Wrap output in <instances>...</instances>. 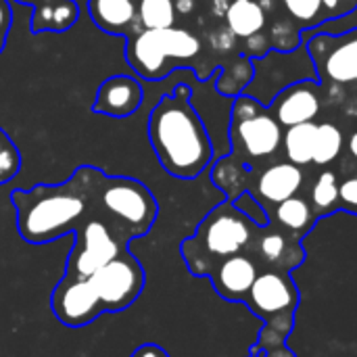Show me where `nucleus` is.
<instances>
[{"label":"nucleus","instance_id":"nucleus-1","mask_svg":"<svg viewBox=\"0 0 357 357\" xmlns=\"http://www.w3.org/2000/svg\"><path fill=\"white\" fill-rule=\"evenodd\" d=\"M96 167L84 165L63 184H38L27 190H13L10 203L17 213V230L29 245H46L77 226L92 213V186Z\"/></svg>","mask_w":357,"mask_h":357},{"label":"nucleus","instance_id":"nucleus-2","mask_svg":"<svg viewBox=\"0 0 357 357\" xmlns=\"http://www.w3.org/2000/svg\"><path fill=\"white\" fill-rule=\"evenodd\" d=\"M149 140L161 167L178 180H195L213 159L209 132L190 102V88L176 86L149 115Z\"/></svg>","mask_w":357,"mask_h":357},{"label":"nucleus","instance_id":"nucleus-3","mask_svg":"<svg viewBox=\"0 0 357 357\" xmlns=\"http://www.w3.org/2000/svg\"><path fill=\"white\" fill-rule=\"evenodd\" d=\"M257 230L259 226L238 211L232 201H224L201 220L192 236L182 241L180 255L192 276L207 278L220 261L247 253Z\"/></svg>","mask_w":357,"mask_h":357},{"label":"nucleus","instance_id":"nucleus-4","mask_svg":"<svg viewBox=\"0 0 357 357\" xmlns=\"http://www.w3.org/2000/svg\"><path fill=\"white\" fill-rule=\"evenodd\" d=\"M92 211L130 245L132 238H140L153 228L159 205L140 180L107 176L98 169L92 186Z\"/></svg>","mask_w":357,"mask_h":357},{"label":"nucleus","instance_id":"nucleus-5","mask_svg":"<svg viewBox=\"0 0 357 357\" xmlns=\"http://www.w3.org/2000/svg\"><path fill=\"white\" fill-rule=\"evenodd\" d=\"M301 301V293L289 272L261 270L255 278L245 303L264 320V328L251 354H266L287 343L295 328V314Z\"/></svg>","mask_w":357,"mask_h":357},{"label":"nucleus","instance_id":"nucleus-6","mask_svg":"<svg viewBox=\"0 0 357 357\" xmlns=\"http://www.w3.org/2000/svg\"><path fill=\"white\" fill-rule=\"evenodd\" d=\"M201 52V40L182 27L138 29L128 36L126 59L144 79H163L174 61H190Z\"/></svg>","mask_w":357,"mask_h":357},{"label":"nucleus","instance_id":"nucleus-7","mask_svg":"<svg viewBox=\"0 0 357 357\" xmlns=\"http://www.w3.org/2000/svg\"><path fill=\"white\" fill-rule=\"evenodd\" d=\"M282 126L257 98L238 94L232 107L230 140L234 157L251 167L255 161L272 157L282 144Z\"/></svg>","mask_w":357,"mask_h":357},{"label":"nucleus","instance_id":"nucleus-8","mask_svg":"<svg viewBox=\"0 0 357 357\" xmlns=\"http://www.w3.org/2000/svg\"><path fill=\"white\" fill-rule=\"evenodd\" d=\"M73 236V249L65 266L67 276L90 278L119 253L128 251V243L94 211L77 226Z\"/></svg>","mask_w":357,"mask_h":357},{"label":"nucleus","instance_id":"nucleus-9","mask_svg":"<svg viewBox=\"0 0 357 357\" xmlns=\"http://www.w3.org/2000/svg\"><path fill=\"white\" fill-rule=\"evenodd\" d=\"M90 280L98 293L102 312L119 314L140 297L146 276L138 257L130 251H123L102 266L94 276H90Z\"/></svg>","mask_w":357,"mask_h":357},{"label":"nucleus","instance_id":"nucleus-10","mask_svg":"<svg viewBox=\"0 0 357 357\" xmlns=\"http://www.w3.org/2000/svg\"><path fill=\"white\" fill-rule=\"evenodd\" d=\"M305 46L320 82H357V29L341 36L318 33Z\"/></svg>","mask_w":357,"mask_h":357},{"label":"nucleus","instance_id":"nucleus-11","mask_svg":"<svg viewBox=\"0 0 357 357\" xmlns=\"http://www.w3.org/2000/svg\"><path fill=\"white\" fill-rule=\"evenodd\" d=\"M52 314L67 328H82L94 322L102 312L98 293L90 278L63 276L50 297Z\"/></svg>","mask_w":357,"mask_h":357},{"label":"nucleus","instance_id":"nucleus-12","mask_svg":"<svg viewBox=\"0 0 357 357\" xmlns=\"http://www.w3.org/2000/svg\"><path fill=\"white\" fill-rule=\"evenodd\" d=\"M247 253L259 264L261 270H280L289 274L305 261V249L301 241L289 236L272 224L257 230Z\"/></svg>","mask_w":357,"mask_h":357},{"label":"nucleus","instance_id":"nucleus-13","mask_svg":"<svg viewBox=\"0 0 357 357\" xmlns=\"http://www.w3.org/2000/svg\"><path fill=\"white\" fill-rule=\"evenodd\" d=\"M270 105H272V115L284 128L314 121L322 107L316 79H299L289 84L274 96Z\"/></svg>","mask_w":357,"mask_h":357},{"label":"nucleus","instance_id":"nucleus-14","mask_svg":"<svg viewBox=\"0 0 357 357\" xmlns=\"http://www.w3.org/2000/svg\"><path fill=\"white\" fill-rule=\"evenodd\" d=\"M259 272H261L259 264L249 253H238L220 261L207 278L211 280L215 293L222 299L245 303Z\"/></svg>","mask_w":357,"mask_h":357},{"label":"nucleus","instance_id":"nucleus-15","mask_svg":"<svg viewBox=\"0 0 357 357\" xmlns=\"http://www.w3.org/2000/svg\"><path fill=\"white\" fill-rule=\"evenodd\" d=\"M305 182V174L299 165L291 163V161H282V163H272L268 165L253 182V186L249 188V192L266 207L272 209L274 205L299 195V190L303 188Z\"/></svg>","mask_w":357,"mask_h":357},{"label":"nucleus","instance_id":"nucleus-16","mask_svg":"<svg viewBox=\"0 0 357 357\" xmlns=\"http://www.w3.org/2000/svg\"><path fill=\"white\" fill-rule=\"evenodd\" d=\"M142 98H144L142 84L136 77L111 75L98 86L92 102V111L107 117L126 119L140 109Z\"/></svg>","mask_w":357,"mask_h":357},{"label":"nucleus","instance_id":"nucleus-17","mask_svg":"<svg viewBox=\"0 0 357 357\" xmlns=\"http://www.w3.org/2000/svg\"><path fill=\"white\" fill-rule=\"evenodd\" d=\"M268 215H270V224L276 226L278 230L287 232L289 236H295V238H303L318 222L312 205L307 199L295 195L278 205H274L272 209H268Z\"/></svg>","mask_w":357,"mask_h":357},{"label":"nucleus","instance_id":"nucleus-18","mask_svg":"<svg viewBox=\"0 0 357 357\" xmlns=\"http://www.w3.org/2000/svg\"><path fill=\"white\" fill-rule=\"evenodd\" d=\"M92 21L111 36L132 33L136 25V0H88Z\"/></svg>","mask_w":357,"mask_h":357},{"label":"nucleus","instance_id":"nucleus-19","mask_svg":"<svg viewBox=\"0 0 357 357\" xmlns=\"http://www.w3.org/2000/svg\"><path fill=\"white\" fill-rule=\"evenodd\" d=\"M79 17V6L75 0H42L33 6L31 15V33L42 31H67Z\"/></svg>","mask_w":357,"mask_h":357},{"label":"nucleus","instance_id":"nucleus-20","mask_svg":"<svg viewBox=\"0 0 357 357\" xmlns=\"http://www.w3.org/2000/svg\"><path fill=\"white\" fill-rule=\"evenodd\" d=\"M226 25L236 38H251L266 27V10L257 0H230L226 13Z\"/></svg>","mask_w":357,"mask_h":357},{"label":"nucleus","instance_id":"nucleus-21","mask_svg":"<svg viewBox=\"0 0 357 357\" xmlns=\"http://www.w3.org/2000/svg\"><path fill=\"white\" fill-rule=\"evenodd\" d=\"M316 126L314 121L307 123H299V126H291L287 128V132L282 134V146H284V155L287 161L305 167L312 163L314 159V138H316Z\"/></svg>","mask_w":357,"mask_h":357},{"label":"nucleus","instance_id":"nucleus-22","mask_svg":"<svg viewBox=\"0 0 357 357\" xmlns=\"http://www.w3.org/2000/svg\"><path fill=\"white\" fill-rule=\"evenodd\" d=\"M247 165L243 161H238L234 155L224 157L215 163L213 172H211V180L213 184L226 192L228 201H234L241 192L247 190Z\"/></svg>","mask_w":357,"mask_h":357},{"label":"nucleus","instance_id":"nucleus-23","mask_svg":"<svg viewBox=\"0 0 357 357\" xmlns=\"http://www.w3.org/2000/svg\"><path fill=\"white\" fill-rule=\"evenodd\" d=\"M307 201H310L318 220L339 211L341 207H339V178H337V174L331 169H324L316 178Z\"/></svg>","mask_w":357,"mask_h":357},{"label":"nucleus","instance_id":"nucleus-24","mask_svg":"<svg viewBox=\"0 0 357 357\" xmlns=\"http://www.w3.org/2000/svg\"><path fill=\"white\" fill-rule=\"evenodd\" d=\"M255 75V65L249 56H238L232 63H228L224 69H220V79L215 84L218 92L224 96H238L243 90L253 82Z\"/></svg>","mask_w":357,"mask_h":357},{"label":"nucleus","instance_id":"nucleus-25","mask_svg":"<svg viewBox=\"0 0 357 357\" xmlns=\"http://www.w3.org/2000/svg\"><path fill=\"white\" fill-rule=\"evenodd\" d=\"M176 0H138L136 21L140 29H165L176 25Z\"/></svg>","mask_w":357,"mask_h":357},{"label":"nucleus","instance_id":"nucleus-26","mask_svg":"<svg viewBox=\"0 0 357 357\" xmlns=\"http://www.w3.org/2000/svg\"><path fill=\"white\" fill-rule=\"evenodd\" d=\"M343 151V132L331 123H318L316 126V138H314V159L316 165H331Z\"/></svg>","mask_w":357,"mask_h":357},{"label":"nucleus","instance_id":"nucleus-27","mask_svg":"<svg viewBox=\"0 0 357 357\" xmlns=\"http://www.w3.org/2000/svg\"><path fill=\"white\" fill-rule=\"evenodd\" d=\"M282 4L291 15L293 23L299 25L301 29L316 27L326 21L322 0H282Z\"/></svg>","mask_w":357,"mask_h":357},{"label":"nucleus","instance_id":"nucleus-28","mask_svg":"<svg viewBox=\"0 0 357 357\" xmlns=\"http://www.w3.org/2000/svg\"><path fill=\"white\" fill-rule=\"evenodd\" d=\"M301 27L293 21H278L272 29V42L276 52H295L301 46Z\"/></svg>","mask_w":357,"mask_h":357},{"label":"nucleus","instance_id":"nucleus-29","mask_svg":"<svg viewBox=\"0 0 357 357\" xmlns=\"http://www.w3.org/2000/svg\"><path fill=\"white\" fill-rule=\"evenodd\" d=\"M234 207L238 209V211H243L255 226H259V228H264V226H268L270 224V215H268V209L249 192V190H245V192H241L234 201Z\"/></svg>","mask_w":357,"mask_h":357},{"label":"nucleus","instance_id":"nucleus-30","mask_svg":"<svg viewBox=\"0 0 357 357\" xmlns=\"http://www.w3.org/2000/svg\"><path fill=\"white\" fill-rule=\"evenodd\" d=\"M339 207L357 215V174L339 180Z\"/></svg>","mask_w":357,"mask_h":357},{"label":"nucleus","instance_id":"nucleus-31","mask_svg":"<svg viewBox=\"0 0 357 357\" xmlns=\"http://www.w3.org/2000/svg\"><path fill=\"white\" fill-rule=\"evenodd\" d=\"M326 19H341L357 8V0H322Z\"/></svg>","mask_w":357,"mask_h":357},{"label":"nucleus","instance_id":"nucleus-32","mask_svg":"<svg viewBox=\"0 0 357 357\" xmlns=\"http://www.w3.org/2000/svg\"><path fill=\"white\" fill-rule=\"evenodd\" d=\"M10 23H13L10 0H0V36H8Z\"/></svg>","mask_w":357,"mask_h":357},{"label":"nucleus","instance_id":"nucleus-33","mask_svg":"<svg viewBox=\"0 0 357 357\" xmlns=\"http://www.w3.org/2000/svg\"><path fill=\"white\" fill-rule=\"evenodd\" d=\"M130 357H172L163 347L155 345V343H146V345H140L134 354Z\"/></svg>","mask_w":357,"mask_h":357},{"label":"nucleus","instance_id":"nucleus-34","mask_svg":"<svg viewBox=\"0 0 357 357\" xmlns=\"http://www.w3.org/2000/svg\"><path fill=\"white\" fill-rule=\"evenodd\" d=\"M234 40H236V36H234L230 29H222V31H215V33H213V44H215L218 50H228V48H232V46H234Z\"/></svg>","mask_w":357,"mask_h":357},{"label":"nucleus","instance_id":"nucleus-35","mask_svg":"<svg viewBox=\"0 0 357 357\" xmlns=\"http://www.w3.org/2000/svg\"><path fill=\"white\" fill-rule=\"evenodd\" d=\"M266 357H297L291 349H287V345H280V347H276V349H270V351H266Z\"/></svg>","mask_w":357,"mask_h":357},{"label":"nucleus","instance_id":"nucleus-36","mask_svg":"<svg viewBox=\"0 0 357 357\" xmlns=\"http://www.w3.org/2000/svg\"><path fill=\"white\" fill-rule=\"evenodd\" d=\"M195 8V0H176V10L188 15Z\"/></svg>","mask_w":357,"mask_h":357},{"label":"nucleus","instance_id":"nucleus-37","mask_svg":"<svg viewBox=\"0 0 357 357\" xmlns=\"http://www.w3.org/2000/svg\"><path fill=\"white\" fill-rule=\"evenodd\" d=\"M10 144H13V140L6 136V132H4V130H0V157L4 155V151H6Z\"/></svg>","mask_w":357,"mask_h":357},{"label":"nucleus","instance_id":"nucleus-38","mask_svg":"<svg viewBox=\"0 0 357 357\" xmlns=\"http://www.w3.org/2000/svg\"><path fill=\"white\" fill-rule=\"evenodd\" d=\"M347 149H349V153H351V157L357 161V130L349 136V142H347Z\"/></svg>","mask_w":357,"mask_h":357},{"label":"nucleus","instance_id":"nucleus-39","mask_svg":"<svg viewBox=\"0 0 357 357\" xmlns=\"http://www.w3.org/2000/svg\"><path fill=\"white\" fill-rule=\"evenodd\" d=\"M228 4H230V2H226V0H213V13L224 15L226 8H228Z\"/></svg>","mask_w":357,"mask_h":357},{"label":"nucleus","instance_id":"nucleus-40","mask_svg":"<svg viewBox=\"0 0 357 357\" xmlns=\"http://www.w3.org/2000/svg\"><path fill=\"white\" fill-rule=\"evenodd\" d=\"M17 2H21V4H27V6H36V4H40L42 0H17Z\"/></svg>","mask_w":357,"mask_h":357},{"label":"nucleus","instance_id":"nucleus-41","mask_svg":"<svg viewBox=\"0 0 357 357\" xmlns=\"http://www.w3.org/2000/svg\"><path fill=\"white\" fill-rule=\"evenodd\" d=\"M6 38H8V36H0V54H2V50H4V44H6Z\"/></svg>","mask_w":357,"mask_h":357},{"label":"nucleus","instance_id":"nucleus-42","mask_svg":"<svg viewBox=\"0 0 357 357\" xmlns=\"http://www.w3.org/2000/svg\"><path fill=\"white\" fill-rule=\"evenodd\" d=\"M247 357H266V354H249Z\"/></svg>","mask_w":357,"mask_h":357}]
</instances>
